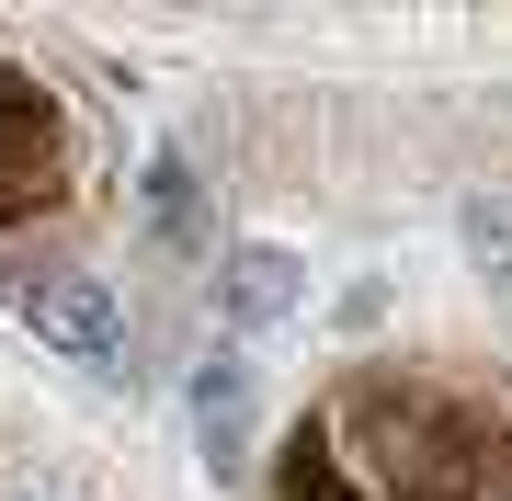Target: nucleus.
Listing matches in <instances>:
<instances>
[{
    "instance_id": "nucleus-1",
    "label": "nucleus",
    "mask_w": 512,
    "mask_h": 501,
    "mask_svg": "<svg viewBox=\"0 0 512 501\" xmlns=\"http://www.w3.org/2000/svg\"><path fill=\"white\" fill-rule=\"evenodd\" d=\"M12 308H23V331L57 342L69 365L126 376V308H114V285H103V274H35V285H12Z\"/></svg>"
},
{
    "instance_id": "nucleus-2",
    "label": "nucleus",
    "mask_w": 512,
    "mask_h": 501,
    "mask_svg": "<svg viewBox=\"0 0 512 501\" xmlns=\"http://www.w3.org/2000/svg\"><path fill=\"white\" fill-rule=\"evenodd\" d=\"M296 308H308V262H296L285 240H239L217 262V319L228 331H274V319H296Z\"/></svg>"
},
{
    "instance_id": "nucleus-3",
    "label": "nucleus",
    "mask_w": 512,
    "mask_h": 501,
    "mask_svg": "<svg viewBox=\"0 0 512 501\" xmlns=\"http://www.w3.org/2000/svg\"><path fill=\"white\" fill-rule=\"evenodd\" d=\"M46 194H57V126H46V103L0 92V217H23Z\"/></svg>"
},
{
    "instance_id": "nucleus-4",
    "label": "nucleus",
    "mask_w": 512,
    "mask_h": 501,
    "mask_svg": "<svg viewBox=\"0 0 512 501\" xmlns=\"http://www.w3.org/2000/svg\"><path fill=\"white\" fill-rule=\"evenodd\" d=\"M194 433H205V467H239V433H251V365L239 353L194 365Z\"/></svg>"
},
{
    "instance_id": "nucleus-5",
    "label": "nucleus",
    "mask_w": 512,
    "mask_h": 501,
    "mask_svg": "<svg viewBox=\"0 0 512 501\" xmlns=\"http://www.w3.org/2000/svg\"><path fill=\"white\" fill-rule=\"evenodd\" d=\"M148 240H171V251L194 240V160H183V149L148 160Z\"/></svg>"
},
{
    "instance_id": "nucleus-6",
    "label": "nucleus",
    "mask_w": 512,
    "mask_h": 501,
    "mask_svg": "<svg viewBox=\"0 0 512 501\" xmlns=\"http://www.w3.org/2000/svg\"><path fill=\"white\" fill-rule=\"evenodd\" d=\"M467 262H478V274H490V285H512V194H467Z\"/></svg>"
},
{
    "instance_id": "nucleus-7",
    "label": "nucleus",
    "mask_w": 512,
    "mask_h": 501,
    "mask_svg": "<svg viewBox=\"0 0 512 501\" xmlns=\"http://www.w3.org/2000/svg\"><path fill=\"white\" fill-rule=\"evenodd\" d=\"M274 501H353V490H342V456H330V433H296V445H285Z\"/></svg>"
},
{
    "instance_id": "nucleus-8",
    "label": "nucleus",
    "mask_w": 512,
    "mask_h": 501,
    "mask_svg": "<svg viewBox=\"0 0 512 501\" xmlns=\"http://www.w3.org/2000/svg\"><path fill=\"white\" fill-rule=\"evenodd\" d=\"M478 501H512V456H490V479H478Z\"/></svg>"
},
{
    "instance_id": "nucleus-9",
    "label": "nucleus",
    "mask_w": 512,
    "mask_h": 501,
    "mask_svg": "<svg viewBox=\"0 0 512 501\" xmlns=\"http://www.w3.org/2000/svg\"><path fill=\"white\" fill-rule=\"evenodd\" d=\"M501 331H512V308H501Z\"/></svg>"
}]
</instances>
